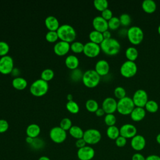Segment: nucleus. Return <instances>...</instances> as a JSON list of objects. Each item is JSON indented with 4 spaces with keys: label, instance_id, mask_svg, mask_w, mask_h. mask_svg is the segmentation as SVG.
I'll list each match as a JSON object with an SVG mask.
<instances>
[{
    "label": "nucleus",
    "instance_id": "09e8293b",
    "mask_svg": "<svg viewBox=\"0 0 160 160\" xmlns=\"http://www.w3.org/2000/svg\"><path fill=\"white\" fill-rule=\"evenodd\" d=\"M75 144H76V146L78 149H80V148H83L85 146H86V142H85V141L84 140L83 138H81V139H78L76 140Z\"/></svg>",
    "mask_w": 160,
    "mask_h": 160
},
{
    "label": "nucleus",
    "instance_id": "ea45409f",
    "mask_svg": "<svg viewBox=\"0 0 160 160\" xmlns=\"http://www.w3.org/2000/svg\"><path fill=\"white\" fill-rule=\"evenodd\" d=\"M119 19L121 24L124 26H128L131 22V18L130 15L127 13L121 14L120 15Z\"/></svg>",
    "mask_w": 160,
    "mask_h": 160
},
{
    "label": "nucleus",
    "instance_id": "5fc2aeb1",
    "mask_svg": "<svg viewBox=\"0 0 160 160\" xmlns=\"http://www.w3.org/2000/svg\"><path fill=\"white\" fill-rule=\"evenodd\" d=\"M33 139H34V138H32L29 137V136H27L26 138V142L30 145L32 142Z\"/></svg>",
    "mask_w": 160,
    "mask_h": 160
},
{
    "label": "nucleus",
    "instance_id": "37998d69",
    "mask_svg": "<svg viewBox=\"0 0 160 160\" xmlns=\"http://www.w3.org/2000/svg\"><path fill=\"white\" fill-rule=\"evenodd\" d=\"M9 51V46L8 42L4 41H0V56H4L8 54Z\"/></svg>",
    "mask_w": 160,
    "mask_h": 160
},
{
    "label": "nucleus",
    "instance_id": "f704fd0d",
    "mask_svg": "<svg viewBox=\"0 0 160 160\" xmlns=\"http://www.w3.org/2000/svg\"><path fill=\"white\" fill-rule=\"evenodd\" d=\"M93 4L95 8L101 12L108 8V2L107 0H94Z\"/></svg>",
    "mask_w": 160,
    "mask_h": 160
},
{
    "label": "nucleus",
    "instance_id": "f03ea898",
    "mask_svg": "<svg viewBox=\"0 0 160 160\" xmlns=\"http://www.w3.org/2000/svg\"><path fill=\"white\" fill-rule=\"evenodd\" d=\"M59 39L68 42H72L76 37V32L74 28L70 24H64L59 26L56 31Z\"/></svg>",
    "mask_w": 160,
    "mask_h": 160
},
{
    "label": "nucleus",
    "instance_id": "603ef678",
    "mask_svg": "<svg viewBox=\"0 0 160 160\" xmlns=\"http://www.w3.org/2000/svg\"><path fill=\"white\" fill-rule=\"evenodd\" d=\"M95 113H96V115L97 116H99L100 117V116H104V114H105V112H104V111L103 110V109L102 108H99L98 109V110L95 112Z\"/></svg>",
    "mask_w": 160,
    "mask_h": 160
},
{
    "label": "nucleus",
    "instance_id": "c756f323",
    "mask_svg": "<svg viewBox=\"0 0 160 160\" xmlns=\"http://www.w3.org/2000/svg\"><path fill=\"white\" fill-rule=\"evenodd\" d=\"M144 107L146 111L151 113H154L157 112L159 109V105L158 102L152 99L148 100Z\"/></svg>",
    "mask_w": 160,
    "mask_h": 160
},
{
    "label": "nucleus",
    "instance_id": "79ce46f5",
    "mask_svg": "<svg viewBox=\"0 0 160 160\" xmlns=\"http://www.w3.org/2000/svg\"><path fill=\"white\" fill-rule=\"evenodd\" d=\"M72 126V121L69 118H64L60 121L59 126L65 131L69 130Z\"/></svg>",
    "mask_w": 160,
    "mask_h": 160
},
{
    "label": "nucleus",
    "instance_id": "58836bf2",
    "mask_svg": "<svg viewBox=\"0 0 160 160\" xmlns=\"http://www.w3.org/2000/svg\"><path fill=\"white\" fill-rule=\"evenodd\" d=\"M104 120L108 126H114L116 122V118L114 114H106Z\"/></svg>",
    "mask_w": 160,
    "mask_h": 160
},
{
    "label": "nucleus",
    "instance_id": "ddd939ff",
    "mask_svg": "<svg viewBox=\"0 0 160 160\" xmlns=\"http://www.w3.org/2000/svg\"><path fill=\"white\" fill-rule=\"evenodd\" d=\"M118 101L112 97L106 98L102 102V108L106 114H113L117 111Z\"/></svg>",
    "mask_w": 160,
    "mask_h": 160
},
{
    "label": "nucleus",
    "instance_id": "72a5a7b5",
    "mask_svg": "<svg viewBox=\"0 0 160 160\" xmlns=\"http://www.w3.org/2000/svg\"><path fill=\"white\" fill-rule=\"evenodd\" d=\"M54 76V72L52 69L46 68L44 69L41 74V78L47 82L51 81Z\"/></svg>",
    "mask_w": 160,
    "mask_h": 160
},
{
    "label": "nucleus",
    "instance_id": "5701e85b",
    "mask_svg": "<svg viewBox=\"0 0 160 160\" xmlns=\"http://www.w3.org/2000/svg\"><path fill=\"white\" fill-rule=\"evenodd\" d=\"M79 61L78 58L72 54L68 55L65 59V65L69 69L72 70L78 68Z\"/></svg>",
    "mask_w": 160,
    "mask_h": 160
},
{
    "label": "nucleus",
    "instance_id": "f3484780",
    "mask_svg": "<svg viewBox=\"0 0 160 160\" xmlns=\"http://www.w3.org/2000/svg\"><path fill=\"white\" fill-rule=\"evenodd\" d=\"M92 24L94 30L101 32H103L109 29L108 21L104 19L101 16H97L94 17L92 19Z\"/></svg>",
    "mask_w": 160,
    "mask_h": 160
},
{
    "label": "nucleus",
    "instance_id": "4c0bfd02",
    "mask_svg": "<svg viewBox=\"0 0 160 160\" xmlns=\"http://www.w3.org/2000/svg\"><path fill=\"white\" fill-rule=\"evenodd\" d=\"M45 38L49 42H54L59 39V37L56 31H48L45 35Z\"/></svg>",
    "mask_w": 160,
    "mask_h": 160
},
{
    "label": "nucleus",
    "instance_id": "e433bc0d",
    "mask_svg": "<svg viewBox=\"0 0 160 160\" xmlns=\"http://www.w3.org/2000/svg\"><path fill=\"white\" fill-rule=\"evenodd\" d=\"M108 28L111 30H116L118 29L121 25V22L119 18L116 16H113L111 19L108 21Z\"/></svg>",
    "mask_w": 160,
    "mask_h": 160
},
{
    "label": "nucleus",
    "instance_id": "13d9d810",
    "mask_svg": "<svg viewBox=\"0 0 160 160\" xmlns=\"http://www.w3.org/2000/svg\"><path fill=\"white\" fill-rule=\"evenodd\" d=\"M67 99H68V101H71V100H72V94H68V95H67Z\"/></svg>",
    "mask_w": 160,
    "mask_h": 160
},
{
    "label": "nucleus",
    "instance_id": "b1692460",
    "mask_svg": "<svg viewBox=\"0 0 160 160\" xmlns=\"http://www.w3.org/2000/svg\"><path fill=\"white\" fill-rule=\"evenodd\" d=\"M142 9L147 13H152L156 9V3L153 0H144L142 2Z\"/></svg>",
    "mask_w": 160,
    "mask_h": 160
},
{
    "label": "nucleus",
    "instance_id": "6ab92c4d",
    "mask_svg": "<svg viewBox=\"0 0 160 160\" xmlns=\"http://www.w3.org/2000/svg\"><path fill=\"white\" fill-rule=\"evenodd\" d=\"M109 64L105 59H100L95 64L94 70L100 76H104L107 75L109 72Z\"/></svg>",
    "mask_w": 160,
    "mask_h": 160
},
{
    "label": "nucleus",
    "instance_id": "4be33fe9",
    "mask_svg": "<svg viewBox=\"0 0 160 160\" xmlns=\"http://www.w3.org/2000/svg\"><path fill=\"white\" fill-rule=\"evenodd\" d=\"M26 132L27 136L31 137L32 138H36L38 137L41 132V128L39 125L35 123L30 124L28 126Z\"/></svg>",
    "mask_w": 160,
    "mask_h": 160
},
{
    "label": "nucleus",
    "instance_id": "de8ad7c7",
    "mask_svg": "<svg viewBox=\"0 0 160 160\" xmlns=\"http://www.w3.org/2000/svg\"><path fill=\"white\" fill-rule=\"evenodd\" d=\"M9 128L8 122L3 119H0V133L5 132Z\"/></svg>",
    "mask_w": 160,
    "mask_h": 160
},
{
    "label": "nucleus",
    "instance_id": "412c9836",
    "mask_svg": "<svg viewBox=\"0 0 160 160\" xmlns=\"http://www.w3.org/2000/svg\"><path fill=\"white\" fill-rule=\"evenodd\" d=\"M44 24L49 31H57L60 26L58 19L52 15H49L46 18Z\"/></svg>",
    "mask_w": 160,
    "mask_h": 160
},
{
    "label": "nucleus",
    "instance_id": "f257e3e1",
    "mask_svg": "<svg viewBox=\"0 0 160 160\" xmlns=\"http://www.w3.org/2000/svg\"><path fill=\"white\" fill-rule=\"evenodd\" d=\"M101 49L107 55L114 56L119 53L121 49V44L119 41L115 38L104 39L100 44Z\"/></svg>",
    "mask_w": 160,
    "mask_h": 160
},
{
    "label": "nucleus",
    "instance_id": "1a4fd4ad",
    "mask_svg": "<svg viewBox=\"0 0 160 160\" xmlns=\"http://www.w3.org/2000/svg\"><path fill=\"white\" fill-rule=\"evenodd\" d=\"M49 137L55 143H62L66 139V131L62 129L60 126H54L49 131Z\"/></svg>",
    "mask_w": 160,
    "mask_h": 160
},
{
    "label": "nucleus",
    "instance_id": "c9c22d12",
    "mask_svg": "<svg viewBox=\"0 0 160 160\" xmlns=\"http://www.w3.org/2000/svg\"><path fill=\"white\" fill-rule=\"evenodd\" d=\"M70 49L75 53H80L83 52L84 44L80 41H75L70 44Z\"/></svg>",
    "mask_w": 160,
    "mask_h": 160
},
{
    "label": "nucleus",
    "instance_id": "dca6fc26",
    "mask_svg": "<svg viewBox=\"0 0 160 160\" xmlns=\"http://www.w3.org/2000/svg\"><path fill=\"white\" fill-rule=\"evenodd\" d=\"M146 141L145 138L141 134H136L131 140V148L136 151H141L144 149L146 146Z\"/></svg>",
    "mask_w": 160,
    "mask_h": 160
},
{
    "label": "nucleus",
    "instance_id": "20e7f679",
    "mask_svg": "<svg viewBox=\"0 0 160 160\" xmlns=\"http://www.w3.org/2000/svg\"><path fill=\"white\" fill-rule=\"evenodd\" d=\"M126 35L129 41L134 45L140 44L144 39V32L138 26H132L129 28L127 29Z\"/></svg>",
    "mask_w": 160,
    "mask_h": 160
},
{
    "label": "nucleus",
    "instance_id": "bb28decb",
    "mask_svg": "<svg viewBox=\"0 0 160 160\" xmlns=\"http://www.w3.org/2000/svg\"><path fill=\"white\" fill-rule=\"evenodd\" d=\"M138 49L134 46H129L125 51V56L129 61H135L138 57Z\"/></svg>",
    "mask_w": 160,
    "mask_h": 160
},
{
    "label": "nucleus",
    "instance_id": "6e6552de",
    "mask_svg": "<svg viewBox=\"0 0 160 160\" xmlns=\"http://www.w3.org/2000/svg\"><path fill=\"white\" fill-rule=\"evenodd\" d=\"M82 138L88 144H96L101 141V133L99 130L96 129H88L84 132Z\"/></svg>",
    "mask_w": 160,
    "mask_h": 160
},
{
    "label": "nucleus",
    "instance_id": "39448f33",
    "mask_svg": "<svg viewBox=\"0 0 160 160\" xmlns=\"http://www.w3.org/2000/svg\"><path fill=\"white\" fill-rule=\"evenodd\" d=\"M101 80V76L94 69H88L83 73L82 81L88 88H94L97 86Z\"/></svg>",
    "mask_w": 160,
    "mask_h": 160
},
{
    "label": "nucleus",
    "instance_id": "393cba45",
    "mask_svg": "<svg viewBox=\"0 0 160 160\" xmlns=\"http://www.w3.org/2000/svg\"><path fill=\"white\" fill-rule=\"evenodd\" d=\"M12 85L15 89L18 90H22L26 88L28 82L24 78L17 76L12 79Z\"/></svg>",
    "mask_w": 160,
    "mask_h": 160
},
{
    "label": "nucleus",
    "instance_id": "c03bdc74",
    "mask_svg": "<svg viewBox=\"0 0 160 160\" xmlns=\"http://www.w3.org/2000/svg\"><path fill=\"white\" fill-rule=\"evenodd\" d=\"M44 141L38 137L36 138H34L32 142L30 145L35 149H40L44 146Z\"/></svg>",
    "mask_w": 160,
    "mask_h": 160
},
{
    "label": "nucleus",
    "instance_id": "6e6d98bb",
    "mask_svg": "<svg viewBox=\"0 0 160 160\" xmlns=\"http://www.w3.org/2000/svg\"><path fill=\"white\" fill-rule=\"evenodd\" d=\"M38 160H51L48 156H41Z\"/></svg>",
    "mask_w": 160,
    "mask_h": 160
},
{
    "label": "nucleus",
    "instance_id": "a18cd8bd",
    "mask_svg": "<svg viewBox=\"0 0 160 160\" xmlns=\"http://www.w3.org/2000/svg\"><path fill=\"white\" fill-rule=\"evenodd\" d=\"M116 145L119 148H122L126 146L127 143V139L124 138L122 136H119L116 140H115Z\"/></svg>",
    "mask_w": 160,
    "mask_h": 160
},
{
    "label": "nucleus",
    "instance_id": "4468645a",
    "mask_svg": "<svg viewBox=\"0 0 160 160\" xmlns=\"http://www.w3.org/2000/svg\"><path fill=\"white\" fill-rule=\"evenodd\" d=\"M119 132L120 135L126 139H131L137 134V128L132 124L126 123L121 126Z\"/></svg>",
    "mask_w": 160,
    "mask_h": 160
},
{
    "label": "nucleus",
    "instance_id": "0eeeda50",
    "mask_svg": "<svg viewBox=\"0 0 160 160\" xmlns=\"http://www.w3.org/2000/svg\"><path fill=\"white\" fill-rule=\"evenodd\" d=\"M119 71L123 77L126 78H130L136 74L138 66L134 61L127 60L121 64Z\"/></svg>",
    "mask_w": 160,
    "mask_h": 160
},
{
    "label": "nucleus",
    "instance_id": "864d4df0",
    "mask_svg": "<svg viewBox=\"0 0 160 160\" xmlns=\"http://www.w3.org/2000/svg\"><path fill=\"white\" fill-rule=\"evenodd\" d=\"M103 38L104 39H109L111 38V33L109 30H106L102 32Z\"/></svg>",
    "mask_w": 160,
    "mask_h": 160
},
{
    "label": "nucleus",
    "instance_id": "2f4dec72",
    "mask_svg": "<svg viewBox=\"0 0 160 160\" xmlns=\"http://www.w3.org/2000/svg\"><path fill=\"white\" fill-rule=\"evenodd\" d=\"M86 109L91 112H95L99 108L98 102L93 99H89L86 101L85 103Z\"/></svg>",
    "mask_w": 160,
    "mask_h": 160
},
{
    "label": "nucleus",
    "instance_id": "a878e982",
    "mask_svg": "<svg viewBox=\"0 0 160 160\" xmlns=\"http://www.w3.org/2000/svg\"><path fill=\"white\" fill-rule=\"evenodd\" d=\"M89 38L90 41L98 44H100L104 40L102 32L96 30H92L89 32Z\"/></svg>",
    "mask_w": 160,
    "mask_h": 160
},
{
    "label": "nucleus",
    "instance_id": "aec40b11",
    "mask_svg": "<svg viewBox=\"0 0 160 160\" xmlns=\"http://www.w3.org/2000/svg\"><path fill=\"white\" fill-rule=\"evenodd\" d=\"M146 113V110L144 108L135 106L134 109L131 112L130 116L132 121L139 122L145 118Z\"/></svg>",
    "mask_w": 160,
    "mask_h": 160
},
{
    "label": "nucleus",
    "instance_id": "3c124183",
    "mask_svg": "<svg viewBox=\"0 0 160 160\" xmlns=\"http://www.w3.org/2000/svg\"><path fill=\"white\" fill-rule=\"evenodd\" d=\"M146 160H160V156L156 154H151L146 158Z\"/></svg>",
    "mask_w": 160,
    "mask_h": 160
},
{
    "label": "nucleus",
    "instance_id": "7c9ffc66",
    "mask_svg": "<svg viewBox=\"0 0 160 160\" xmlns=\"http://www.w3.org/2000/svg\"><path fill=\"white\" fill-rule=\"evenodd\" d=\"M83 73L81 69L76 68L71 71L69 73V76L71 80L74 82H78L80 80H82Z\"/></svg>",
    "mask_w": 160,
    "mask_h": 160
},
{
    "label": "nucleus",
    "instance_id": "2eb2a0df",
    "mask_svg": "<svg viewBox=\"0 0 160 160\" xmlns=\"http://www.w3.org/2000/svg\"><path fill=\"white\" fill-rule=\"evenodd\" d=\"M95 155L94 149L90 146H85L78 149L77 152L78 158L80 160H91Z\"/></svg>",
    "mask_w": 160,
    "mask_h": 160
},
{
    "label": "nucleus",
    "instance_id": "a19ab883",
    "mask_svg": "<svg viewBox=\"0 0 160 160\" xmlns=\"http://www.w3.org/2000/svg\"><path fill=\"white\" fill-rule=\"evenodd\" d=\"M114 94L116 98L121 99L126 96V91L123 87L117 86L114 90Z\"/></svg>",
    "mask_w": 160,
    "mask_h": 160
},
{
    "label": "nucleus",
    "instance_id": "bf43d9fd",
    "mask_svg": "<svg viewBox=\"0 0 160 160\" xmlns=\"http://www.w3.org/2000/svg\"><path fill=\"white\" fill-rule=\"evenodd\" d=\"M158 34L160 35V24L158 26Z\"/></svg>",
    "mask_w": 160,
    "mask_h": 160
},
{
    "label": "nucleus",
    "instance_id": "9b49d317",
    "mask_svg": "<svg viewBox=\"0 0 160 160\" xmlns=\"http://www.w3.org/2000/svg\"><path fill=\"white\" fill-rule=\"evenodd\" d=\"M135 106L144 108L148 102V95L146 91L142 89H137L132 98Z\"/></svg>",
    "mask_w": 160,
    "mask_h": 160
},
{
    "label": "nucleus",
    "instance_id": "cd10ccee",
    "mask_svg": "<svg viewBox=\"0 0 160 160\" xmlns=\"http://www.w3.org/2000/svg\"><path fill=\"white\" fill-rule=\"evenodd\" d=\"M84 131L78 126L72 125L71 128L69 130V132L70 135L74 138L78 139L83 138Z\"/></svg>",
    "mask_w": 160,
    "mask_h": 160
},
{
    "label": "nucleus",
    "instance_id": "49530a36",
    "mask_svg": "<svg viewBox=\"0 0 160 160\" xmlns=\"http://www.w3.org/2000/svg\"><path fill=\"white\" fill-rule=\"evenodd\" d=\"M101 16L106 21H109L113 17V14L110 9L107 8L101 12Z\"/></svg>",
    "mask_w": 160,
    "mask_h": 160
},
{
    "label": "nucleus",
    "instance_id": "9d476101",
    "mask_svg": "<svg viewBox=\"0 0 160 160\" xmlns=\"http://www.w3.org/2000/svg\"><path fill=\"white\" fill-rule=\"evenodd\" d=\"M14 69V61L9 55H6L0 58V72L8 74L12 72Z\"/></svg>",
    "mask_w": 160,
    "mask_h": 160
},
{
    "label": "nucleus",
    "instance_id": "473e14b6",
    "mask_svg": "<svg viewBox=\"0 0 160 160\" xmlns=\"http://www.w3.org/2000/svg\"><path fill=\"white\" fill-rule=\"evenodd\" d=\"M66 107L68 111L72 114H76L79 111V106L78 104L73 100L68 101L66 104Z\"/></svg>",
    "mask_w": 160,
    "mask_h": 160
},
{
    "label": "nucleus",
    "instance_id": "a211bd4d",
    "mask_svg": "<svg viewBox=\"0 0 160 160\" xmlns=\"http://www.w3.org/2000/svg\"><path fill=\"white\" fill-rule=\"evenodd\" d=\"M54 52L58 56H64L66 54L70 49V44L64 41H58L53 47Z\"/></svg>",
    "mask_w": 160,
    "mask_h": 160
},
{
    "label": "nucleus",
    "instance_id": "423d86ee",
    "mask_svg": "<svg viewBox=\"0 0 160 160\" xmlns=\"http://www.w3.org/2000/svg\"><path fill=\"white\" fill-rule=\"evenodd\" d=\"M134 108L135 105L132 99L130 97L126 96L121 99H119L118 101L117 111L122 115L130 114Z\"/></svg>",
    "mask_w": 160,
    "mask_h": 160
},
{
    "label": "nucleus",
    "instance_id": "f8f14e48",
    "mask_svg": "<svg viewBox=\"0 0 160 160\" xmlns=\"http://www.w3.org/2000/svg\"><path fill=\"white\" fill-rule=\"evenodd\" d=\"M100 44L91 41L87 42L84 44V54L89 58H94L98 56L101 52Z\"/></svg>",
    "mask_w": 160,
    "mask_h": 160
},
{
    "label": "nucleus",
    "instance_id": "8fccbe9b",
    "mask_svg": "<svg viewBox=\"0 0 160 160\" xmlns=\"http://www.w3.org/2000/svg\"><path fill=\"white\" fill-rule=\"evenodd\" d=\"M132 160H146V158L142 154L136 152L132 155Z\"/></svg>",
    "mask_w": 160,
    "mask_h": 160
},
{
    "label": "nucleus",
    "instance_id": "c85d7f7f",
    "mask_svg": "<svg viewBox=\"0 0 160 160\" xmlns=\"http://www.w3.org/2000/svg\"><path fill=\"white\" fill-rule=\"evenodd\" d=\"M106 134L109 139L116 140L120 136L119 129L115 125L108 126L106 130Z\"/></svg>",
    "mask_w": 160,
    "mask_h": 160
},
{
    "label": "nucleus",
    "instance_id": "7ed1b4c3",
    "mask_svg": "<svg viewBox=\"0 0 160 160\" xmlns=\"http://www.w3.org/2000/svg\"><path fill=\"white\" fill-rule=\"evenodd\" d=\"M48 82L42 79L41 78L34 81L29 87V91L31 93L36 97H41L44 96L48 92Z\"/></svg>",
    "mask_w": 160,
    "mask_h": 160
},
{
    "label": "nucleus",
    "instance_id": "4d7b16f0",
    "mask_svg": "<svg viewBox=\"0 0 160 160\" xmlns=\"http://www.w3.org/2000/svg\"><path fill=\"white\" fill-rule=\"evenodd\" d=\"M156 142H157L159 144H160V133H159V134L156 136Z\"/></svg>",
    "mask_w": 160,
    "mask_h": 160
}]
</instances>
